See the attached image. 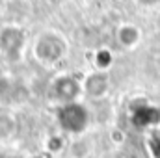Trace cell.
I'll list each match as a JSON object with an SVG mask.
<instances>
[{
	"label": "cell",
	"instance_id": "obj_1",
	"mask_svg": "<svg viewBox=\"0 0 160 158\" xmlns=\"http://www.w3.org/2000/svg\"><path fill=\"white\" fill-rule=\"evenodd\" d=\"M138 30L134 26H123L119 32V39L123 41V45H134L138 41Z\"/></svg>",
	"mask_w": 160,
	"mask_h": 158
}]
</instances>
